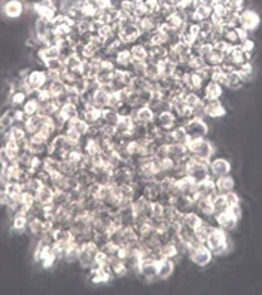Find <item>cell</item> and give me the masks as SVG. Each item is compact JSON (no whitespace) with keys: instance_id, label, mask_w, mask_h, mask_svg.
Instances as JSON below:
<instances>
[{"instance_id":"cell-1","label":"cell","mask_w":262,"mask_h":295,"mask_svg":"<svg viewBox=\"0 0 262 295\" xmlns=\"http://www.w3.org/2000/svg\"><path fill=\"white\" fill-rule=\"evenodd\" d=\"M206 246L211 251L213 257L225 255L229 251V237H228L227 231H224L219 226H215L206 240Z\"/></svg>"},{"instance_id":"cell-2","label":"cell","mask_w":262,"mask_h":295,"mask_svg":"<svg viewBox=\"0 0 262 295\" xmlns=\"http://www.w3.org/2000/svg\"><path fill=\"white\" fill-rule=\"evenodd\" d=\"M188 146V151H189V155H193L197 160H201V161H206L209 163L210 160L213 158L215 152H216V146L213 145V142L209 140L207 138L204 139H197V140H189L186 143Z\"/></svg>"},{"instance_id":"cell-3","label":"cell","mask_w":262,"mask_h":295,"mask_svg":"<svg viewBox=\"0 0 262 295\" xmlns=\"http://www.w3.org/2000/svg\"><path fill=\"white\" fill-rule=\"evenodd\" d=\"M182 125H183L189 140L204 139V138L209 136V124L206 122V118H195V117H193L188 121L183 122Z\"/></svg>"},{"instance_id":"cell-4","label":"cell","mask_w":262,"mask_h":295,"mask_svg":"<svg viewBox=\"0 0 262 295\" xmlns=\"http://www.w3.org/2000/svg\"><path fill=\"white\" fill-rule=\"evenodd\" d=\"M239 18H240V27L246 30L249 35L253 33L255 30L259 29L261 26V15L258 11H255L250 6H245L240 12H239Z\"/></svg>"},{"instance_id":"cell-5","label":"cell","mask_w":262,"mask_h":295,"mask_svg":"<svg viewBox=\"0 0 262 295\" xmlns=\"http://www.w3.org/2000/svg\"><path fill=\"white\" fill-rule=\"evenodd\" d=\"M188 258L197 267H207L213 260V254L206 243H198L189 247Z\"/></svg>"},{"instance_id":"cell-6","label":"cell","mask_w":262,"mask_h":295,"mask_svg":"<svg viewBox=\"0 0 262 295\" xmlns=\"http://www.w3.org/2000/svg\"><path fill=\"white\" fill-rule=\"evenodd\" d=\"M100 251V246L96 243L94 240H87L81 243V255H79V261L81 265L84 268H92L94 262H96V257Z\"/></svg>"},{"instance_id":"cell-7","label":"cell","mask_w":262,"mask_h":295,"mask_svg":"<svg viewBox=\"0 0 262 295\" xmlns=\"http://www.w3.org/2000/svg\"><path fill=\"white\" fill-rule=\"evenodd\" d=\"M136 21V19H134ZM141 32L139 30V27L134 22H127L123 24L120 32H118V39L123 42L125 47H131L133 43L139 42Z\"/></svg>"},{"instance_id":"cell-8","label":"cell","mask_w":262,"mask_h":295,"mask_svg":"<svg viewBox=\"0 0 262 295\" xmlns=\"http://www.w3.org/2000/svg\"><path fill=\"white\" fill-rule=\"evenodd\" d=\"M231 161L224 156H216L209 161V172L211 179H218L221 176L231 174Z\"/></svg>"},{"instance_id":"cell-9","label":"cell","mask_w":262,"mask_h":295,"mask_svg":"<svg viewBox=\"0 0 262 295\" xmlns=\"http://www.w3.org/2000/svg\"><path fill=\"white\" fill-rule=\"evenodd\" d=\"M48 75H46V70H30L27 79H26V84L29 88V94L35 89H42V88L46 87L48 84Z\"/></svg>"},{"instance_id":"cell-10","label":"cell","mask_w":262,"mask_h":295,"mask_svg":"<svg viewBox=\"0 0 262 295\" xmlns=\"http://www.w3.org/2000/svg\"><path fill=\"white\" fill-rule=\"evenodd\" d=\"M239 218L228 209L225 212H222V213H219V215H215V224L216 226H219V228H222L224 231H232V230H235V226L239 225Z\"/></svg>"},{"instance_id":"cell-11","label":"cell","mask_w":262,"mask_h":295,"mask_svg":"<svg viewBox=\"0 0 262 295\" xmlns=\"http://www.w3.org/2000/svg\"><path fill=\"white\" fill-rule=\"evenodd\" d=\"M131 79H133V73H131L130 70L116 67L115 72H113V78H112L110 85L113 88V91H118V89L130 87Z\"/></svg>"},{"instance_id":"cell-12","label":"cell","mask_w":262,"mask_h":295,"mask_svg":"<svg viewBox=\"0 0 262 295\" xmlns=\"http://www.w3.org/2000/svg\"><path fill=\"white\" fill-rule=\"evenodd\" d=\"M204 115L206 118L211 120H219L227 115V107L221 100H204Z\"/></svg>"},{"instance_id":"cell-13","label":"cell","mask_w":262,"mask_h":295,"mask_svg":"<svg viewBox=\"0 0 262 295\" xmlns=\"http://www.w3.org/2000/svg\"><path fill=\"white\" fill-rule=\"evenodd\" d=\"M176 188H177V192L183 197H188L191 200L197 198V184L189 176H183L180 179H176Z\"/></svg>"},{"instance_id":"cell-14","label":"cell","mask_w":262,"mask_h":295,"mask_svg":"<svg viewBox=\"0 0 262 295\" xmlns=\"http://www.w3.org/2000/svg\"><path fill=\"white\" fill-rule=\"evenodd\" d=\"M154 124L157 125L158 128L172 130V128H175L179 122H177V117L175 115V112L172 109H167V110H162V112H159V114L155 115Z\"/></svg>"},{"instance_id":"cell-15","label":"cell","mask_w":262,"mask_h":295,"mask_svg":"<svg viewBox=\"0 0 262 295\" xmlns=\"http://www.w3.org/2000/svg\"><path fill=\"white\" fill-rule=\"evenodd\" d=\"M140 194L143 197H146L149 201H159L161 198V194H162V190H161V185L158 180H148V182H143L141 187H140Z\"/></svg>"},{"instance_id":"cell-16","label":"cell","mask_w":262,"mask_h":295,"mask_svg":"<svg viewBox=\"0 0 262 295\" xmlns=\"http://www.w3.org/2000/svg\"><path fill=\"white\" fill-rule=\"evenodd\" d=\"M225 61L229 63L231 66H234L235 69H239L240 66H243V64L250 61V55L246 54L239 45H235V47H232V48L229 50L228 55L225 57Z\"/></svg>"},{"instance_id":"cell-17","label":"cell","mask_w":262,"mask_h":295,"mask_svg":"<svg viewBox=\"0 0 262 295\" xmlns=\"http://www.w3.org/2000/svg\"><path fill=\"white\" fill-rule=\"evenodd\" d=\"M26 6L22 3V0H5L2 5V12L6 18L15 19L22 15Z\"/></svg>"},{"instance_id":"cell-18","label":"cell","mask_w":262,"mask_h":295,"mask_svg":"<svg viewBox=\"0 0 262 295\" xmlns=\"http://www.w3.org/2000/svg\"><path fill=\"white\" fill-rule=\"evenodd\" d=\"M136 273L140 275V276L145 279L146 282H154V280H158L157 261H151V260L140 261V264H139V267H137V270H136Z\"/></svg>"},{"instance_id":"cell-19","label":"cell","mask_w":262,"mask_h":295,"mask_svg":"<svg viewBox=\"0 0 262 295\" xmlns=\"http://www.w3.org/2000/svg\"><path fill=\"white\" fill-rule=\"evenodd\" d=\"M131 206H133V210L136 213V216H140V218H146L149 219L151 218V208H152V201H149L146 197H143L141 194L137 195L133 201H131Z\"/></svg>"},{"instance_id":"cell-20","label":"cell","mask_w":262,"mask_h":295,"mask_svg":"<svg viewBox=\"0 0 262 295\" xmlns=\"http://www.w3.org/2000/svg\"><path fill=\"white\" fill-rule=\"evenodd\" d=\"M203 99L207 100H221L222 94H224V85L215 81H207L203 87Z\"/></svg>"},{"instance_id":"cell-21","label":"cell","mask_w":262,"mask_h":295,"mask_svg":"<svg viewBox=\"0 0 262 295\" xmlns=\"http://www.w3.org/2000/svg\"><path fill=\"white\" fill-rule=\"evenodd\" d=\"M103 109L96 106H85L81 109V118H84L88 122V125H97L102 124Z\"/></svg>"},{"instance_id":"cell-22","label":"cell","mask_w":262,"mask_h":295,"mask_svg":"<svg viewBox=\"0 0 262 295\" xmlns=\"http://www.w3.org/2000/svg\"><path fill=\"white\" fill-rule=\"evenodd\" d=\"M175 273V260L172 258H159L157 261V276L158 280H165Z\"/></svg>"},{"instance_id":"cell-23","label":"cell","mask_w":262,"mask_h":295,"mask_svg":"<svg viewBox=\"0 0 262 295\" xmlns=\"http://www.w3.org/2000/svg\"><path fill=\"white\" fill-rule=\"evenodd\" d=\"M155 112L148 106V104H145V106H140L137 107L134 112H133V118H134V121L139 122V124H143V125H149V124H152L154 120H155Z\"/></svg>"},{"instance_id":"cell-24","label":"cell","mask_w":262,"mask_h":295,"mask_svg":"<svg viewBox=\"0 0 262 295\" xmlns=\"http://www.w3.org/2000/svg\"><path fill=\"white\" fill-rule=\"evenodd\" d=\"M224 87L229 88V89H240V88L245 85L240 73L237 69H231L228 72H224V82H222Z\"/></svg>"},{"instance_id":"cell-25","label":"cell","mask_w":262,"mask_h":295,"mask_svg":"<svg viewBox=\"0 0 262 295\" xmlns=\"http://www.w3.org/2000/svg\"><path fill=\"white\" fill-rule=\"evenodd\" d=\"M194 210L198 212L204 219L213 216V205H211V198L207 197H197L194 200Z\"/></svg>"},{"instance_id":"cell-26","label":"cell","mask_w":262,"mask_h":295,"mask_svg":"<svg viewBox=\"0 0 262 295\" xmlns=\"http://www.w3.org/2000/svg\"><path fill=\"white\" fill-rule=\"evenodd\" d=\"M189 155L188 146L183 143H169V158L175 163L183 161L186 156Z\"/></svg>"},{"instance_id":"cell-27","label":"cell","mask_w":262,"mask_h":295,"mask_svg":"<svg viewBox=\"0 0 262 295\" xmlns=\"http://www.w3.org/2000/svg\"><path fill=\"white\" fill-rule=\"evenodd\" d=\"M54 195H55V190L53 188V185H42L39 191L36 192V203L39 206L51 205L54 201Z\"/></svg>"},{"instance_id":"cell-28","label":"cell","mask_w":262,"mask_h":295,"mask_svg":"<svg viewBox=\"0 0 262 295\" xmlns=\"http://www.w3.org/2000/svg\"><path fill=\"white\" fill-rule=\"evenodd\" d=\"M58 114L61 115V118L66 122H69L70 120H75L78 117H81V109L79 106L72 102H64V103L60 106V110Z\"/></svg>"},{"instance_id":"cell-29","label":"cell","mask_w":262,"mask_h":295,"mask_svg":"<svg viewBox=\"0 0 262 295\" xmlns=\"http://www.w3.org/2000/svg\"><path fill=\"white\" fill-rule=\"evenodd\" d=\"M203 219H204V218H203L198 212H195V210H189V212H186V213H183V215H182L180 225L195 231V228L203 222Z\"/></svg>"},{"instance_id":"cell-30","label":"cell","mask_w":262,"mask_h":295,"mask_svg":"<svg viewBox=\"0 0 262 295\" xmlns=\"http://www.w3.org/2000/svg\"><path fill=\"white\" fill-rule=\"evenodd\" d=\"M216 185H215V179L207 177L206 180L197 184V197H207L211 198L213 195H216Z\"/></svg>"},{"instance_id":"cell-31","label":"cell","mask_w":262,"mask_h":295,"mask_svg":"<svg viewBox=\"0 0 262 295\" xmlns=\"http://www.w3.org/2000/svg\"><path fill=\"white\" fill-rule=\"evenodd\" d=\"M215 185H216L218 194H227V192L235 190V180H234V177L231 174L221 176V177L215 179Z\"/></svg>"},{"instance_id":"cell-32","label":"cell","mask_w":262,"mask_h":295,"mask_svg":"<svg viewBox=\"0 0 262 295\" xmlns=\"http://www.w3.org/2000/svg\"><path fill=\"white\" fill-rule=\"evenodd\" d=\"M130 48V52H131V58L136 60V61H149V48L148 45L141 43V42H136L133 43Z\"/></svg>"},{"instance_id":"cell-33","label":"cell","mask_w":262,"mask_h":295,"mask_svg":"<svg viewBox=\"0 0 262 295\" xmlns=\"http://www.w3.org/2000/svg\"><path fill=\"white\" fill-rule=\"evenodd\" d=\"M15 125V109H8L0 117V134H6Z\"/></svg>"},{"instance_id":"cell-34","label":"cell","mask_w":262,"mask_h":295,"mask_svg":"<svg viewBox=\"0 0 262 295\" xmlns=\"http://www.w3.org/2000/svg\"><path fill=\"white\" fill-rule=\"evenodd\" d=\"M30 233L36 236V237H40L45 234V218L42 219L40 216H30L29 218V226Z\"/></svg>"},{"instance_id":"cell-35","label":"cell","mask_w":262,"mask_h":295,"mask_svg":"<svg viewBox=\"0 0 262 295\" xmlns=\"http://www.w3.org/2000/svg\"><path fill=\"white\" fill-rule=\"evenodd\" d=\"M84 2L82 0H58L57 5H58V12H63L66 15H69L72 12L81 9V5Z\"/></svg>"},{"instance_id":"cell-36","label":"cell","mask_w":262,"mask_h":295,"mask_svg":"<svg viewBox=\"0 0 262 295\" xmlns=\"http://www.w3.org/2000/svg\"><path fill=\"white\" fill-rule=\"evenodd\" d=\"M131 60H133V58H131V52H130L128 47H125L124 50H121V51L115 55V58H113L116 67H121V69H128L130 64H131Z\"/></svg>"},{"instance_id":"cell-37","label":"cell","mask_w":262,"mask_h":295,"mask_svg":"<svg viewBox=\"0 0 262 295\" xmlns=\"http://www.w3.org/2000/svg\"><path fill=\"white\" fill-rule=\"evenodd\" d=\"M110 94L109 91H106L105 88H99L97 91H94L92 94V99H94V106L96 107H100V109H106L107 104H109V99H110Z\"/></svg>"},{"instance_id":"cell-38","label":"cell","mask_w":262,"mask_h":295,"mask_svg":"<svg viewBox=\"0 0 262 295\" xmlns=\"http://www.w3.org/2000/svg\"><path fill=\"white\" fill-rule=\"evenodd\" d=\"M81 12H82V17L88 18V19H94L97 18V15L100 14V9L97 8L96 2L94 0H88V2H84L81 5Z\"/></svg>"},{"instance_id":"cell-39","label":"cell","mask_w":262,"mask_h":295,"mask_svg":"<svg viewBox=\"0 0 262 295\" xmlns=\"http://www.w3.org/2000/svg\"><path fill=\"white\" fill-rule=\"evenodd\" d=\"M183 100H185V103L188 104V107H191V109L204 103L203 96H200L198 91H193V89H186L183 93Z\"/></svg>"},{"instance_id":"cell-40","label":"cell","mask_w":262,"mask_h":295,"mask_svg":"<svg viewBox=\"0 0 262 295\" xmlns=\"http://www.w3.org/2000/svg\"><path fill=\"white\" fill-rule=\"evenodd\" d=\"M170 138H172V143H183L186 145L189 139H188V134L183 128L182 124H177L175 128L170 130Z\"/></svg>"},{"instance_id":"cell-41","label":"cell","mask_w":262,"mask_h":295,"mask_svg":"<svg viewBox=\"0 0 262 295\" xmlns=\"http://www.w3.org/2000/svg\"><path fill=\"white\" fill-rule=\"evenodd\" d=\"M66 127H69L72 130H75V131H78L82 138H85L88 133V128H89V125H88V122L84 120V118H81V117H78V118H75V120H70L67 122V125Z\"/></svg>"},{"instance_id":"cell-42","label":"cell","mask_w":262,"mask_h":295,"mask_svg":"<svg viewBox=\"0 0 262 295\" xmlns=\"http://www.w3.org/2000/svg\"><path fill=\"white\" fill-rule=\"evenodd\" d=\"M121 118V114L118 110H113L110 107H106L103 109V117H102V124L106 125H112V127H116V124Z\"/></svg>"},{"instance_id":"cell-43","label":"cell","mask_w":262,"mask_h":295,"mask_svg":"<svg viewBox=\"0 0 262 295\" xmlns=\"http://www.w3.org/2000/svg\"><path fill=\"white\" fill-rule=\"evenodd\" d=\"M29 226V216L27 213H15L12 218V230L15 233H24V230Z\"/></svg>"},{"instance_id":"cell-44","label":"cell","mask_w":262,"mask_h":295,"mask_svg":"<svg viewBox=\"0 0 262 295\" xmlns=\"http://www.w3.org/2000/svg\"><path fill=\"white\" fill-rule=\"evenodd\" d=\"M43 170H46L50 174L58 173L60 172V158L51 155V154L43 156Z\"/></svg>"},{"instance_id":"cell-45","label":"cell","mask_w":262,"mask_h":295,"mask_svg":"<svg viewBox=\"0 0 262 295\" xmlns=\"http://www.w3.org/2000/svg\"><path fill=\"white\" fill-rule=\"evenodd\" d=\"M211 205H213V215H219L222 212L228 210V203L227 198L224 194H216L211 197Z\"/></svg>"},{"instance_id":"cell-46","label":"cell","mask_w":262,"mask_h":295,"mask_svg":"<svg viewBox=\"0 0 262 295\" xmlns=\"http://www.w3.org/2000/svg\"><path fill=\"white\" fill-rule=\"evenodd\" d=\"M39 107H40V103L33 99V97H29L24 104H22V112L26 114V117H33V115H37L39 114Z\"/></svg>"},{"instance_id":"cell-47","label":"cell","mask_w":262,"mask_h":295,"mask_svg":"<svg viewBox=\"0 0 262 295\" xmlns=\"http://www.w3.org/2000/svg\"><path fill=\"white\" fill-rule=\"evenodd\" d=\"M161 76V67L158 63H154V61H146V67H145V78L148 79H154L157 81Z\"/></svg>"},{"instance_id":"cell-48","label":"cell","mask_w":262,"mask_h":295,"mask_svg":"<svg viewBox=\"0 0 262 295\" xmlns=\"http://www.w3.org/2000/svg\"><path fill=\"white\" fill-rule=\"evenodd\" d=\"M3 146H5L8 155H9V158H11L12 161H15L18 156H19V154H21V151H22L21 146L18 145L17 142H14V140L11 139H6V143H5Z\"/></svg>"},{"instance_id":"cell-49","label":"cell","mask_w":262,"mask_h":295,"mask_svg":"<svg viewBox=\"0 0 262 295\" xmlns=\"http://www.w3.org/2000/svg\"><path fill=\"white\" fill-rule=\"evenodd\" d=\"M237 70H239V73H240V76H242V79H243L245 84H249V82L255 78V69H253V66L250 64V61L243 64V66H240Z\"/></svg>"},{"instance_id":"cell-50","label":"cell","mask_w":262,"mask_h":295,"mask_svg":"<svg viewBox=\"0 0 262 295\" xmlns=\"http://www.w3.org/2000/svg\"><path fill=\"white\" fill-rule=\"evenodd\" d=\"M29 99V94L26 91H21V89H17V91H12L11 93V103L15 107H21L24 102Z\"/></svg>"},{"instance_id":"cell-51","label":"cell","mask_w":262,"mask_h":295,"mask_svg":"<svg viewBox=\"0 0 262 295\" xmlns=\"http://www.w3.org/2000/svg\"><path fill=\"white\" fill-rule=\"evenodd\" d=\"M227 43H229L231 47H235L240 43V37L237 33V29H227L225 27V32H224V37H222Z\"/></svg>"},{"instance_id":"cell-52","label":"cell","mask_w":262,"mask_h":295,"mask_svg":"<svg viewBox=\"0 0 262 295\" xmlns=\"http://www.w3.org/2000/svg\"><path fill=\"white\" fill-rule=\"evenodd\" d=\"M43 64H45L46 70H58V72H61V70L66 69L64 61L60 57L58 58H53V60H46V61H43Z\"/></svg>"},{"instance_id":"cell-53","label":"cell","mask_w":262,"mask_h":295,"mask_svg":"<svg viewBox=\"0 0 262 295\" xmlns=\"http://www.w3.org/2000/svg\"><path fill=\"white\" fill-rule=\"evenodd\" d=\"M239 47H240V48L246 52V54H249V55H252V52L255 51V42L250 39V36H249V37H246V39H243V40L239 43Z\"/></svg>"},{"instance_id":"cell-54","label":"cell","mask_w":262,"mask_h":295,"mask_svg":"<svg viewBox=\"0 0 262 295\" xmlns=\"http://www.w3.org/2000/svg\"><path fill=\"white\" fill-rule=\"evenodd\" d=\"M224 195H225V198H227L228 208H232V206H235V205H240V195L235 191H229L227 192V194H224Z\"/></svg>"},{"instance_id":"cell-55","label":"cell","mask_w":262,"mask_h":295,"mask_svg":"<svg viewBox=\"0 0 262 295\" xmlns=\"http://www.w3.org/2000/svg\"><path fill=\"white\" fill-rule=\"evenodd\" d=\"M9 163H12V160L8 155L5 146H2V148H0V166H6V164H9Z\"/></svg>"},{"instance_id":"cell-56","label":"cell","mask_w":262,"mask_h":295,"mask_svg":"<svg viewBox=\"0 0 262 295\" xmlns=\"http://www.w3.org/2000/svg\"><path fill=\"white\" fill-rule=\"evenodd\" d=\"M229 210H231V212H232V213H234L239 219L242 218V213H243V212H242V206H240V205H235V206L229 208Z\"/></svg>"},{"instance_id":"cell-57","label":"cell","mask_w":262,"mask_h":295,"mask_svg":"<svg viewBox=\"0 0 262 295\" xmlns=\"http://www.w3.org/2000/svg\"><path fill=\"white\" fill-rule=\"evenodd\" d=\"M210 2H216V0H210Z\"/></svg>"},{"instance_id":"cell-58","label":"cell","mask_w":262,"mask_h":295,"mask_svg":"<svg viewBox=\"0 0 262 295\" xmlns=\"http://www.w3.org/2000/svg\"><path fill=\"white\" fill-rule=\"evenodd\" d=\"M82 2H88V0H82Z\"/></svg>"}]
</instances>
